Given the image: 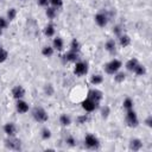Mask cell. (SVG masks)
Listing matches in <instances>:
<instances>
[{
    "label": "cell",
    "mask_w": 152,
    "mask_h": 152,
    "mask_svg": "<svg viewBox=\"0 0 152 152\" xmlns=\"http://www.w3.org/2000/svg\"><path fill=\"white\" fill-rule=\"evenodd\" d=\"M121 66H122L121 61L114 58V59L109 61L108 63H106V65H104V71H106L108 75H114L115 72H118V71L121 69Z\"/></svg>",
    "instance_id": "cell-1"
},
{
    "label": "cell",
    "mask_w": 152,
    "mask_h": 152,
    "mask_svg": "<svg viewBox=\"0 0 152 152\" xmlns=\"http://www.w3.org/2000/svg\"><path fill=\"white\" fill-rule=\"evenodd\" d=\"M32 116L37 122H46L49 119L48 112L43 107H36L32 110Z\"/></svg>",
    "instance_id": "cell-2"
},
{
    "label": "cell",
    "mask_w": 152,
    "mask_h": 152,
    "mask_svg": "<svg viewBox=\"0 0 152 152\" xmlns=\"http://www.w3.org/2000/svg\"><path fill=\"white\" fill-rule=\"evenodd\" d=\"M88 72V64L84 61H77L75 62V66H74V74L78 77L84 76Z\"/></svg>",
    "instance_id": "cell-3"
},
{
    "label": "cell",
    "mask_w": 152,
    "mask_h": 152,
    "mask_svg": "<svg viewBox=\"0 0 152 152\" xmlns=\"http://www.w3.org/2000/svg\"><path fill=\"white\" fill-rule=\"evenodd\" d=\"M84 145L89 150H97L100 147V141L94 134H87L84 138Z\"/></svg>",
    "instance_id": "cell-4"
},
{
    "label": "cell",
    "mask_w": 152,
    "mask_h": 152,
    "mask_svg": "<svg viewBox=\"0 0 152 152\" xmlns=\"http://www.w3.org/2000/svg\"><path fill=\"white\" fill-rule=\"evenodd\" d=\"M126 122L129 127H137L139 125V119H138V115L137 113L133 110V109H129V110H126Z\"/></svg>",
    "instance_id": "cell-5"
},
{
    "label": "cell",
    "mask_w": 152,
    "mask_h": 152,
    "mask_svg": "<svg viewBox=\"0 0 152 152\" xmlns=\"http://www.w3.org/2000/svg\"><path fill=\"white\" fill-rule=\"evenodd\" d=\"M81 104H82V108H83L87 113H91V112H94V110L99 107V102L91 100L90 97H87L86 100H83Z\"/></svg>",
    "instance_id": "cell-6"
},
{
    "label": "cell",
    "mask_w": 152,
    "mask_h": 152,
    "mask_svg": "<svg viewBox=\"0 0 152 152\" xmlns=\"http://www.w3.org/2000/svg\"><path fill=\"white\" fill-rule=\"evenodd\" d=\"M5 145L10 150H14V151L21 150V142L15 137H8V139H6V141H5Z\"/></svg>",
    "instance_id": "cell-7"
},
{
    "label": "cell",
    "mask_w": 152,
    "mask_h": 152,
    "mask_svg": "<svg viewBox=\"0 0 152 152\" xmlns=\"http://www.w3.org/2000/svg\"><path fill=\"white\" fill-rule=\"evenodd\" d=\"M94 19H95L96 25L100 26V27H104V26L108 24V17H107L103 12H99V13H96L95 17H94Z\"/></svg>",
    "instance_id": "cell-8"
},
{
    "label": "cell",
    "mask_w": 152,
    "mask_h": 152,
    "mask_svg": "<svg viewBox=\"0 0 152 152\" xmlns=\"http://www.w3.org/2000/svg\"><path fill=\"white\" fill-rule=\"evenodd\" d=\"M87 97H90L91 100H94V101H96V102H100V101L103 99V93H102L100 89L93 88V89H89Z\"/></svg>",
    "instance_id": "cell-9"
},
{
    "label": "cell",
    "mask_w": 152,
    "mask_h": 152,
    "mask_svg": "<svg viewBox=\"0 0 152 152\" xmlns=\"http://www.w3.org/2000/svg\"><path fill=\"white\" fill-rule=\"evenodd\" d=\"M15 109H17V112H18V113H20V114H25V113H27V112H28L30 106H28V103H27L26 101H24L23 99H20V100H17Z\"/></svg>",
    "instance_id": "cell-10"
},
{
    "label": "cell",
    "mask_w": 152,
    "mask_h": 152,
    "mask_svg": "<svg viewBox=\"0 0 152 152\" xmlns=\"http://www.w3.org/2000/svg\"><path fill=\"white\" fill-rule=\"evenodd\" d=\"M63 61L66 62V63H75V62H77L78 61V52L69 50L66 53L63 55Z\"/></svg>",
    "instance_id": "cell-11"
},
{
    "label": "cell",
    "mask_w": 152,
    "mask_h": 152,
    "mask_svg": "<svg viewBox=\"0 0 152 152\" xmlns=\"http://www.w3.org/2000/svg\"><path fill=\"white\" fill-rule=\"evenodd\" d=\"M12 96L15 99V100H20L25 96V89L23 86H15L12 88Z\"/></svg>",
    "instance_id": "cell-12"
},
{
    "label": "cell",
    "mask_w": 152,
    "mask_h": 152,
    "mask_svg": "<svg viewBox=\"0 0 152 152\" xmlns=\"http://www.w3.org/2000/svg\"><path fill=\"white\" fill-rule=\"evenodd\" d=\"M4 132L8 137H15L17 134V126L13 122H7L4 125Z\"/></svg>",
    "instance_id": "cell-13"
},
{
    "label": "cell",
    "mask_w": 152,
    "mask_h": 152,
    "mask_svg": "<svg viewBox=\"0 0 152 152\" xmlns=\"http://www.w3.org/2000/svg\"><path fill=\"white\" fill-rule=\"evenodd\" d=\"M141 147H142V141L140 139L134 138V139H132L129 141V150H132V151H139V150H141Z\"/></svg>",
    "instance_id": "cell-14"
},
{
    "label": "cell",
    "mask_w": 152,
    "mask_h": 152,
    "mask_svg": "<svg viewBox=\"0 0 152 152\" xmlns=\"http://www.w3.org/2000/svg\"><path fill=\"white\" fill-rule=\"evenodd\" d=\"M52 48L55 50H57V51H62L63 48H64V40L61 37L53 38V40H52Z\"/></svg>",
    "instance_id": "cell-15"
},
{
    "label": "cell",
    "mask_w": 152,
    "mask_h": 152,
    "mask_svg": "<svg viewBox=\"0 0 152 152\" xmlns=\"http://www.w3.org/2000/svg\"><path fill=\"white\" fill-rule=\"evenodd\" d=\"M104 49L109 52V53H114L116 51V43L114 39H108L104 44Z\"/></svg>",
    "instance_id": "cell-16"
},
{
    "label": "cell",
    "mask_w": 152,
    "mask_h": 152,
    "mask_svg": "<svg viewBox=\"0 0 152 152\" xmlns=\"http://www.w3.org/2000/svg\"><path fill=\"white\" fill-rule=\"evenodd\" d=\"M55 32H56V28H55V25L52 23H49L44 27V34L46 37H53L55 36Z\"/></svg>",
    "instance_id": "cell-17"
},
{
    "label": "cell",
    "mask_w": 152,
    "mask_h": 152,
    "mask_svg": "<svg viewBox=\"0 0 152 152\" xmlns=\"http://www.w3.org/2000/svg\"><path fill=\"white\" fill-rule=\"evenodd\" d=\"M45 14H46L48 19L53 20L56 18V15H57V8H55L52 6H48L46 7V11H45Z\"/></svg>",
    "instance_id": "cell-18"
},
{
    "label": "cell",
    "mask_w": 152,
    "mask_h": 152,
    "mask_svg": "<svg viewBox=\"0 0 152 152\" xmlns=\"http://www.w3.org/2000/svg\"><path fill=\"white\" fill-rule=\"evenodd\" d=\"M119 44H120V46H122V48L128 46V45L131 44V38H129V36H128V34H121V36H119Z\"/></svg>",
    "instance_id": "cell-19"
},
{
    "label": "cell",
    "mask_w": 152,
    "mask_h": 152,
    "mask_svg": "<svg viewBox=\"0 0 152 152\" xmlns=\"http://www.w3.org/2000/svg\"><path fill=\"white\" fill-rule=\"evenodd\" d=\"M59 124L64 127H68L71 125V118L68 114H61L59 116Z\"/></svg>",
    "instance_id": "cell-20"
},
{
    "label": "cell",
    "mask_w": 152,
    "mask_h": 152,
    "mask_svg": "<svg viewBox=\"0 0 152 152\" xmlns=\"http://www.w3.org/2000/svg\"><path fill=\"white\" fill-rule=\"evenodd\" d=\"M138 64H139V62H138L137 58H131V59H128V61L126 62V69H127L128 71H133Z\"/></svg>",
    "instance_id": "cell-21"
},
{
    "label": "cell",
    "mask_w": 152,
    "mask_h": 152,
    "mask_svg": "<svg viewBox=\"0 0 152 152\" xmlns=\"http://www.w3.org/2000/svg\"><path fill=\"white\" fill-rule=\"evenodd\" d=\"M102 82H103V76L100 75V74L93 75V76L90 77V83H91L93 86H99V84H101Z\"/></svg>",
    "instance_id": "cell-22"
},
{
    "label": "cell",
    "mask_w": 152,
    "mask_h": 152,
    "mask_svg": "<svg viewBox=\"0 0 152 152\" xmlns=\"http://www.w3.org/2000/svg\"><path fill=\"white\" fill-rule=\"evenodd\" d=\"M53 52H55V49L52 48V46H44L43 49H42V55L44 56V57H51L52 55H53Z\"/></svg>",
    "instance_id": "cell-23"
},
{
    "label": "cell",
    "mask_w": 152,
    "mask_h": 152,
    "mask_svg": "<svg viewBox=\"0 0 152 152\" xmlns=\"http://www.w3.org/2000/svg\"><path fill=\"white\" fill-rule=\"evenodd\" d=\"M133 72L137 75V76H144L145 74H146V68L142 65V64H138L137 66H135V69L133 70Z\"/></svg>",
    "instance_id": "cell-24"
},
{
    "label": "cell",
    "mask_w": 152,
    "mask_h": 152,
    "mask_svg": "<svg viewBox=\"0 0 152 152\" xmlns=\"http://www.w3.org/2000/svg\"><path fill=\"white\" fill-rule=\"evenodd\" d=\"M122 107H124L126 110L133 109V107H134V102H133V100H132L131 97H126V99L124 100V102H122Z\"/></svg>",
    "instance_id": "cell-25"
},
{
    "label": "cell",
    "mask_w": 152,
    "mask_h": 152,
    "mask_svg": "<svg viewBox=\"0 0 152 152\" xmlns=\"http://www.w3.org/2000/svg\"><path fill=\"white\" fill-rule=\"evenodd\" d=\"M70 50H71V51H75V52H80V50H81V44H80V42H78L76 38H74V39L71 40V43H70Z\"/></svg>",
    "instance_id": "cell-26"
},
{
    "label": "cell",
    "mask_w": 152,
    "mask_h": 152,
    "mask_svg": "<svg viewBox=\"0 0 152 152\" xmlns=\"http://www.w3.org/2000/svg\"><path fill=\"white\" fill-rule=\"evenodd\" d=\"M89 114H82V115H78L77 116V119H76V121H77V124H80V125H84V124H87L88 121H89Z\"/></svg>",
    "instance_id": "cell-27"
},
{
    "label": "cell",
    "mask_w": 152,
    "mask_h": 152,
    "mask_svg": "<svg viewBox=\"0 0 152 152\" xmlns=\"http://www.w3.org/2000/svg\"><path fill=\"white\" fill-rule=\"evenodd\" d=\"M15 17H17V10H15V8H10V10L7 11V14H6L7 20H8V21H12V20L15 19Z\"/></svg>",
    "instance_id": "cell-28"
},
{
    "label": "cell",
    "mask_w": 152,
    "mask_h": 152,
    "mask_svg": "<svg viewBox=\"0 0 152 152\" xmlns=\"http://www.w3.org/2000/svg\"><path fill=\"white\" fill-rule=\"evenodd\" d=\"M40 137H42V139H44V140L50 139V138H51V131H50L49 128L44 127V128L40 131Z\"/></svg>",
    "instance_id": "cell-29"
},
{
    "label": "cell",
    "mask_w": 152,
    "mask_h": 152,
    "mask_svg": "<svg viewBox=\"0 0 152 152\" xmlns=\"http://www.w3.org/2000/svg\"><path fill=\"white\" fill-rule=\"evenodd\" d=\"M125 78H126V75L124 72H119L118 71V72L114 74V80H115L116 83H122L125 81Z\"/></svg>",
    "instance_id": "cell-30"
},
{
    "label": "cell",
    "mask_w": 152,
    "mask_h": 152,
    "mask_svg": "<svg viewBox=\"0 0 152 152\" xmlns=\"http://www.w3.org/2000/svg\"><path fill=\"white\" fill-rule=\"evenodd\" d=\"M7 58H8V52H7V50H5L4 48L0 46V63L6 62Z\"/></svg>",
    "instance_id": "cell-31"
},
{
    "label": "cell",
    "mask_w": 152,
    "mask_h": 152,
    "mask_svg": "<svg viewBox=\"0 0 152 152\" xmlns=\"http://www.w3.org/2000/svg\"><path fill=\"white\" fill-rule=\"evenodd\" d=\"M49 4L55 8H59L63 6V0H49Z\"/></svg>",
    "instance_id": "cell-32"
},
{
    "label": "cell",
    "mask_w": 152,
    "mask_h": 152,
    "mask_svg": "<svg viewBox=\"0 0 152 152\" xmlns=\"http://www.w3.org/2000/svg\"><path fill=\"white\" fill-rule=\"evenodd\" d=\"M65 142H66V145H69V146H75L76 145V139L72 137V135H68L66 138H65Z\"/></svg>",
    "instance_id": "cell-33"
},
{
    "label": "cell",
    "mask_w": 152,
    "mask_h": 152,
    "mask_svg": "<svg viewBox=\"0 0 152 152\" xmlns=\"http://www.w3.org/2000/svg\"><path fill=\"white\" fill-rule=\"evenodd\" d=\"M109 113H110V109H109V107H108V106H104V107H102V110H101V116H102L103 119L108 118Z\"/></svg>",
    "instance_id": "cell-34"
},
{
    "label": "cell",
    "mask_w": 152,
    "mask_h": 152,
    "mask_svg": "<svg viewBox=\"0 0 152 152\" xmlns=\"http://www.w3.org/2000/svg\"><path fill=\"white\" fill-rule=\"evenodd\" d=\"M7 26H8V20H7V18L0 17V30H5Z\"/></svg>",
    "instance_id": "cell-35"
},
{
    "label": "cell",
    "mask_w": 152,
    "mask_h": 152,
    "mask_svg": "<svg viewBox=\"0 0 152 152\" xmlns=\"http://www.w3.org/2000/svg\"><path fill=\"white\" fill-rule=\"evenodd\" d=\"M44 91H45V94H46L48 96H51V95L53 94V87H52L51 84H46L45 88H44Z\"/></svg>",
    "instance_id": "cell-36"
},
{
    "label": "cell",
    "mask_w": 152,
    "mask_h": 152,
    "mask_svg": "<svg viewBox=\"0 0 152 152\" xmlns=\"http://www.w3.org/2000/svg\"><path fill=\"white\" fill-rule=\"evenodd\" d=\"M113 33L115 34V36H121L122 34V30H121V26L120 25H115L114 27H113Z\"/></svg>",
    "instance_id": "cell-37"
},
{
    "label": "cell",
    "mask_w": 152,
    "mask_h": 152,
    "mask_svg": "<svg viewBox=\"0 0 152 152\" xmlns=\"http://www.w3.org/2000/svg\"><path fill=\"white\" fill-rule=\"evenodd\" d=\"M37 4L38 6L40 7H48L50 4H49V0H37Z\"/></svg>",
    "instance_id": "cell-38"
},
{
    "label": "cell",
    "mask_w": 152,
    "mask_h": 152,
    "mask_svg": "<svg viewBox=\"0 0 152 152\" xmlns=\"http://www.w3.org/2000/svg\"><path fill=\"white\" fill-rule=\"evenodd\" d=\"M145 124L147 127H152V115H148L146 119H145Z\"/></svg>",
    "instance_id": "cell-39"
},
{
    "label": "cell",
    "mask_w": 152,
    "mask_h": 152,
    "mask_svg": "<svg viewBox=\"0 0 152 152\" xmlns=\"http://www.w3.org/2000/svg\"><path fill=\"white\" fill-rule=\"evenodd\" d=\"M20 1H25V0H20Z\"/></svg>",
    "instance_id": "cell-40"
},
{
    "label": "cell",
    "mask_w": 152,
    "mask_h": 152,
    "mask_svg": "<svg viewBox=\"0 0 152 152\" xmlns=\"http://www.w3.org/2000/svg\"><path fill=\"white\" fill-rule=\"evenodd\" d=\"M0 33H1V30H0Z\"/></svg>",
    "instance_id": "cell-41"
}]
</instances>
